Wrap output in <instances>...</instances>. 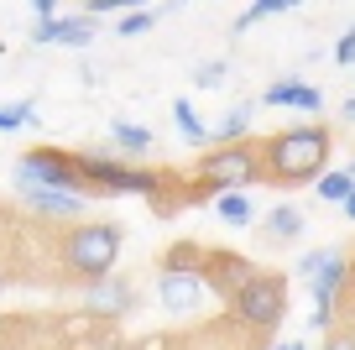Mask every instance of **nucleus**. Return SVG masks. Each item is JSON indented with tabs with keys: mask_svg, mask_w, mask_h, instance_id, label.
<instances>
[{
	"mask_svg": "<svg viewBox=\"0 0 355 350\" xmlns=\"http://www.w3.org/2000/svg\"><path fill=\"white\" fill-rule=\"evenodd\" d=\"M324 162H329V131L324 126H288V131L266 136L261 142V167H266V183H319Z\"/></svg>",
	"mask_w": 355,
	"mask_h": 350,
	"instance_id": "f257e3e1",
	"label": "nucleus"
},
{
	"mask_svg": "<svg viewBox=\"0 0 355 350\" xmlns=\"http://www.w3.org/2000/svg\"><path fill=\"white\" fill-rule=\"evenodd\" d=\"M115 256H121V225H78L68 230L63 241V267L84 283H105L115 272Z\"/></svg>",
	"mask_w": 355,
	"mask_h": 350,
	"instance_id": "f03ea898",
	"label": "nucleus"
},
{
	"mask_svg": "<svg viewBox=\"0 0 355 350\" xmlns=\"http://www.w3.org/2000/svg\"><path fill=\"white\" fill-rule=\"evenodd\" d=\"M256 178H266L256 142H235V147H220V152L199 157V188H209V194H235V188L256 183Z\"/></svg>",
	"mask_w": 355,
	"mask_h": 350,
	"instance_id": "7ed1b4c3",
	"label": "nucleus"
},
{
	"mask_svg": "<svg viewBox=\"0 0 355 350\" xmlns=\"http://www.w3.org/2000/svg\"><path fill=\"white\" fill-rule=\"evenodd\" d=\"M78 167H84V183L100 188V194H146L157 209H173L162 199V173H146V167H125L115 162V157H100V152H84L78 157Z\"/></svg>",
	"mask_w": 355,
	"mask_h": 350,
	"instance_id": "20e7f679",
	"label": "nucleus"
},
{
	"mask_svg": "<svg viewBox=\"0 0 355 350\" xmlns=\"http://www.w3.org/2000/svg\"><path fill=\"white\" fill-rule=\"evenodd\" d=\"M288 314V283L277 272H256L241 293L230 298V319H241L245 329H272Z\"/></svg>",
	"mask_w": 355,
	"mask_h": 350,
	"instance_id": "39448f33",
	"label": "nucleus"
},
{
	"mask_svg": "<svg viewBox=\"0 0 355 350\" xmlns=\"http://www.w3.org/2000/svg\"><path fill=\"white\" fill-rule=\"evenodd\" d=\"M16 188L21 194H32V188H58V194H89L84 183V167H78V157H63V152H32L21 157V167H16Z\"/></svg>",
	"mask_w": 355,
	"mask_h": 350,
	"instance_id": "423d86ee",
	"label": "nucleus"
},
{
	"mask_svg": "<svg viewBox=\"0 0 355 350\" xmlns=\"http://www.w3.org/2000/svg\"><path fill=\"white\" fill-rule=\"evenodd\" d=\"M251 277H256V267L245 262V256H235V251H209L204 256V283H209L214 293H225V298H235Z\"/></svg>",
	"mask_w": 355,
	"mask_h": 350,
	"instance_id": "0eeeda50",
	"label": "nucleus"
},
{
	"mask_svg": "<svg viewBox=\"0 0 355 350\" xmlns=\"http://www.w3.org/2000/svg\"><path fill=\"white\" fill-rule=\"evenodd\" d=\"M157 298H162V308H173V314H193V308L204 303V277L162 272V277H157Z\"/></svg>",
	"mask_w": 355,
	"mask_h": 350,
	"instance_id": "6e6552de",
	"label": "nucleus"
},
{
	"mask_svg": "<svg viewBox=\"0 0 355 350\" xmlns=\"http://www.w3.org/2000/svg\"><path fill=\"white\" fill-rule=\"evenodd\" d=\"M89 37H94V22L89 16H63V22H37L32 26V42H42V47H84Z\"/></svg>",
	"mask_w": 355,
	"mask_h": 350,
	"instance_id": "1a4fd4ad",
	"label": "nucleus"
},
{
	"mask_svg": "<svg viewBox=\"0 0 355 350\" xmlns=\"http://www.w3.org/2000/svg\"><path fill=\"white\" fill-rule=\"evenodd\" d=\"M89 308H94V314H110V319H121L125 308H131V283H121V277L89 283Z\"/></svg>",
	"mask_w": 355,
	"mask_h": 350,
	"instance_id": "9d476101",
	"label": "nucleus"
},
{
	"mask_svg": "<svg viewBox=\"0 0 355 350\" xmlns=\"http://www.w3.org/2000/svg\"><path fill=\"white\" fill-rule=\"evenodd\" d=\"M261 99H266V105H293V110H319V105H324V94H319V89L298 84V78H282V84H272Z\"/></svg>",
	"mask_w": 355,
	"mask_h": 350,
	"instance_id": "9b49d317",
	"label": "nucleus"
},
{
	"mask_svg": "<svg viewBox=\"0 0 355 350\" xmlns=\"http://www.w3.org/2000/svg\"><path fill=\"white\" fill-rule=\"evenodd\" d=\"M261 230H266V241H298L303 235V209L298 204H277L261 219Z\"/></svg>",
	"mask_w": 355,
	"mask_h": 350,
	"instance_id": "f8f14e48",
	"label": "nucleus"
},
{
	"mask_svg": "<svg viewBox=\"0 0 355 350\" xmlns=\"http://www.w3.org/2000/svg\"><path fill=\"white\" fill-rule=\"evenodd\" d=\"M32 209H42V215H78L84 209V199L78 194H58V188H32V194H21Z\"/></svg>",
	"mask_w": 355,
	"mask_h": 350,
	"instance_id": "ddd939ff",
	"label": "nucleus"
},
{
	"mask_svg": "<svg viewBox=\"0 0 355 350\" xmlns=\"http://www.w3.org/2000/svg\"><path fill=\"white\" fill-rule=\"evenodd\" d=\"M245 131H251V105H235L230 115H225V121L214 126V142L235 147V142H245Z\"/></svg>",
	"mask_w": 355,
	"mask_h": 350,
	"instance_id": "4468645a",
	"label": "nucleus"
},
{
	"mask_svg": "<svg viewBox=\"0 0 355 350\" xmlns=\"http://www.w3.org/2000/svg\"><path fill=\"white\" fill-rule=\"evenodd\" d=\"M173 121H178V131L189 136L193 147H204V142H209V136H214L209 126H204L199 115H193V105H189V99H178V105H173Z\"/></svg>",
	"mask_w": 355,
	"mask_h": 350,
	"instance_id": "2eb2a0df",
	"label": "nucleus"
},
{
	"mask_svg": "<svg viewBox=\"0 0 355 350\" xmlns=\"http://www.w3.org/2000/svg\"><path fill=\"white\" fill-rule=\"evenodd\" d=\"M220 219H230V225H251L256 219V204H251V194H220Z\"/></svg>",
	"mask_w": 355,
	"mask_h": 350,
	"instance_id": "dca6fc26",
	"label": "nucleus"
},
{
	"mask_svg": "<svg viewBox=\"0 0 355 350\" xmlns=\"http://www.w3.org/2000/svg\"><path fill=\"white\" fill-rule=\"evenodd\" d=\"M350 194H355L350 173H324L319 178V199H324V204H350Z\"/></svg>",
	"mask_w": 355,
	"mask_h": 350,
	"instance_id": "f3484780",
	"label": "nucleus"
},
{
	"mask_svg": "<svg viewBox=\"0 0 355 350\" xmlns=\"http://www.w3.org/2000/svg\"><path fill=\"white\" fill-rule=\"evenodd\" d=\"M110 131H115V142H121L125 152H146V147H152V131H146V126H125V121H115Z\"/></svg>",
	"mask_w": 355,
	"mask_h": 350,
	"instance_id": "a211bd4d",
	"label": "nucleus"
},
{
	"mask_svg": "<svg viewBox=\"0 0 355 350\" xmlns=\"http://www.w3.org/2000/svg\"><path fill=\"white\" fill-rule=\"evenodd\" d=\"M152 26H157V16H152V11H125L115 32H121V37H141V32H152Z\"/></svg>",
	"mask_w": 355,
	"mask_h": 350,
	"instance_id": "6ab92c4d",
	"label": "nucleus"
},
{
	"mask_svg": "<svg viewBox=\"0 0 355 350\" xmlns=\"http://www.w3.org/2000/svg\"><path fill=\"white\" fill-rule=\"evenodd\" d=\"M225 78H230V63H199L193 68V84L199 89H220Z\"/></svg>",
	"mask_w": 355,
	"mask_h": 350,
	"instance_id": "aec40b11",
	"label": "nucleus"
},
{
	"mask_svg": "<svg viewBox=\"0 0 355 350\" xmlns=\"http://www.w3.org/2000/svg\"><path fill=\"white\" fill-rule=\"evenodd\" d=\"M26 121H32V105H26V99L21 105H0V131H16V126H26Z\"/></svg>",
	"mask_w": 355,
	"mask_h": 350,
	"instance_id": "412c9836",
	"label": "nucleus"
},
{
	"mask_svg": "<svg viewBox=\"0 0 355 350\" xmlns=\"http://www.w3.org/2000/svg\"><path fill=\"white\" fill-rule=\"evenodd\" d=\"M329 262H334V251H309V256L298 262V277H309V283H313V277H319Z\"/></svg>",
	"mask_w": 355,
	"mask_h": 350,
	"instance_id": "4be33fe9",
	"label": "nucleus"
},
{
	"mask_svg": "<svg viewBox=\"0 0 355 350\" xmlns=\"http://www.w3.org/2000/svg\"><path fill=\"white\" fill-rule=\"evenodd\" d=\"M334 58H340V63H355V26H350V32L340 37V47H334Z\"/></svg>",
	"mask_w": 355,
	"mask_h": 350,
	"instance_id": "5701e85b",
	"label": "nucleus"
},
{
	"mask_svg": "<svg viewBox=\"0 0 355 350\" xmlns=\"http://www.w3.org/2000/svg\"><path fill=\"white\" fill-rule=\"evenodd\" d=\"M324 350H355V335H350V329H334V335H329V345H324Z\"/></svg>",
	"mask_w": 355,
	"mask_h": 350,
	"instance_id": "b1692460",
	"label": "nucleus"
},
{
	"mask_svg": "<svg viewBox=\"0 0 355 350\" xmlns=\"http://www.w3.org/2000/svg\"><path fill=\"white\" fill-rule=\"evenodd\" d=\"M340 115H345V121H355V99H345V105H340Z\"/></svg>",
	"mask_w": 355,
	"mask_h": 350,
	"instance_id": "393cba45",
	"label": "nucleus"
},
{
	"mask_svg": "<svg viewBox=\"0 0 355 350\" xmlns=\"http://www.w3.org/2000/svg\"><path fill=\"white\" fill-rule=\"evenodd\" d=\"M277 350H309V345H303V340H288V345H277Z\"/></svg>",
	"mask_w": 355,
	"mask_h": 350,
	"instance_id": "a878e982",
	"label": "nucleus"
},
{
	"mask_svg": "<svg viewBox=\"0 0 355 350\" xmlns=\"http://www.w3.org/2000/svg\"><path fill=\"white\" fill-rule=\"evenodd\" d=\"M345 215H350V219H355V194H350V204H345Z\"/></svg>",
	"mask_w": 355,
	"mask_h": 350,
	"instance_id": "bb28decb",
	"label": "nucleus"
},
{
	"mask_svg": "<svg viewBox=\"0 0 355 350\" xmlns=\"http://www.w3.org/2000/svg\"><path fill=\"white\" fill-rule=\"evenodd\" d=\"M350 183H355V167H350Z\"/></svg>",
	"mask_w": 355,
	"mask_h": 350,
	"instance_id": "cd10ccee",
	"label": "nucleus"
},
{
	"mask_svg": "<svg viewBox=\"0 0 355 350\" xmlns=\"http://www.w3.org/2000/svg\"><path fill=\"white\" fill-rule=\"evenodd\" d=\"M0 288H6V277H0Z\"/></svg>",
	"mask_w": 355,
	"mask_h": 350,
	"instance_id": "c85d7f7f",
	"label": "nucleus"
}]
</instances>
